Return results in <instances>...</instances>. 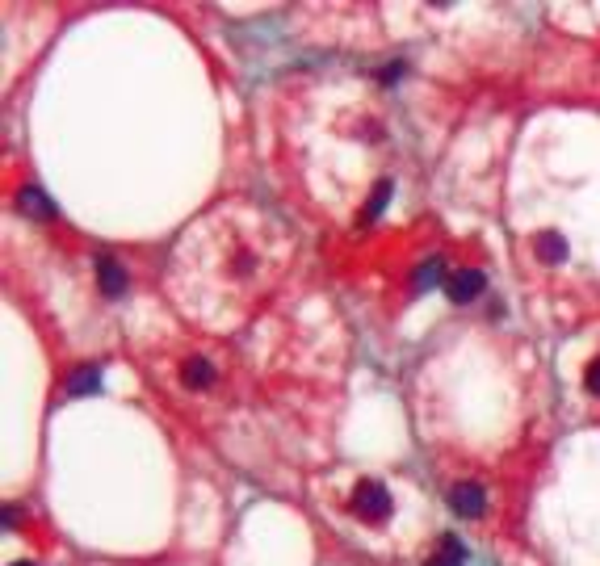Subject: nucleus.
<instances>
[{"label": "nucleus", "mask_w": 600, "mask_h": 566, "mask_svg": "<svg viewBox=\"0 0 600 566\" xmlns=\"http://www.w3.org/2000/svg\"><path fill=\"white\" fill-rule=\"evenodd\" d=\"M353 512H357L365 524H382V521H391V512H395L391 491L382 487V482H374V479L357 482V491H353Z\"/></svg>", "instance_id": "obj_1"}, {"label": "nucleus", "mask_w": 600, "mask_h": 566, "mask_svg": "<svg viewBox=\"0 0 600 566\" xmlns=\"http://www.w3.org/2000/svg\"><path fill=\"white\" fill-rule=\"evenodd\" d=\"M445 503L454 508V516H462V521H475V516L483 512V503H487V495H483L479 482H454L445 495Z\"/></svg>", "instance_id": "obj_2"}, {"label": "nucleus", "mask_w": 600, "mask_h": 566, "mask_svg": "<svg viewBox=\"0 0 600 566\" xmlns=\"http://www.w3.org/2000/svg\"><path fill=\"white\" fill-rule=\"evenodd\" d=\"M483 290H487V277H483L479 269H458L445 277V294L454 298V303H475Z\"/></svg>", "instance_id": "obj_3"}, {"label": "nucleus", "mask_w": 600, "mask_h": 566, "mask_svg": "<svg viewBox=\"0 0 600 566\" xmlns=\"http://www.w3.org/2000/svg\"><path fill=\"white\" fill-rule=\"evenodd\" d=\"M17 210H22V214H30V218H38V223H46V218L59 214L55 197L43 194L38 185H22V189H17Z\"/></svg>", "instance_id": "obj_4"}, {"label": "nucleus", "mask_w": 600, "mask_h": 566, "mask_svg": "<svg viewBox=\"0 0 600 566\" xmlns=\"http://www.w3.org/2000/svg\"><path fill=\"white\" fill-rule=\"evenodd\" d=\"M97 285L105 298H122L126 294V269L114 256H97Z\"/></svg>", "instance_id": "obj_5"}, {"label": "nucleus", "mask_w": 600, "mask_h": 566, "mask_svg": "<svg viewBox=\"0 0 600 566\" xmlns=\"http://www.w3.org/2000/svg\"><path fill=\"white\" fill-rule=\"evenodd\" d=\"M534 248H537V261H545V264H563V261H567V240H563L558 231H537Z\"/></svg>", "instance_id": "obj_6"}, {"label": "nucleus", "mask_w": 600, "mask_h": 566, "mask_svg": "<svg viewBox=\"0 0 600 566\" xmlns=\"http://www.w3.org/2000/svg\"><path fill=\"white\" fill-rule=\"evenodd\" d=\"M425 566H466V550H462V541L454 533H445L436 541V554Z\"/></svg>", "instance_id": "obj_7"}, {"label": "nucleus", "mask_w": 600, "mask_h": 566, "mask_svg": "<svg viewBox=\"0 0 600 566\" xmlns=\"http://www.w3.org/2000/svg\"><path fill=\"white\" fill-rule=\"evenodd\" d=\"M181 378H185L189 391H206L210 382H215V365H210L206 357H189L185 365H181Z\"/></svg>", "instance_id": "obj_8"}, {"label": "nucleus", "mask_w": 600, "mask_h": 566, "mask_svg": "<svg viewBox=\"0 0 600 566\" xmlns=\"http://www.w3.org/2000/svg\"><path fill=\"white\" fill-rule=\"evenodd\" d=\"M391 197H395V181H378L374 194H370V202H365V210H361V223H374L382 210L391 206Z\"/></svg>", "instance_id": "obj_9"}, {"label": "nucleus", "mask_w": 600, "mask_h": 566, "mask_svg": "<svg viewBox=\"0 0 600 566\" xmlns=\"http://www.w3.org/2000/svg\"><path fill=\"white\" fill-rule=\"evenodd\" d=\"M67 391H72V394H97L101 391V370H97V365L76 370V373H72V382H67Z\"/></svg>", "instance_id": "obj_10"}, {"label": "nucleus", "mask_w": 600, "mask_h": 566, "mask_svg": "<svg viewBox=\"0 0 600 566\" xmlns=\"http://www.w3.org/2000/svg\"><path fill=\"white\" fill-rule=\"evenodd\" d=\"M436 277H441V261H436V256H428L425 269L415 273V290H420V294H425V290H433Z\"/></svg>", "instance_id": "obj_11"}, {"label": "nucleus", "mask_w": 600, "mask_h": 566, "mask_svg": "<svg viewBox=\"0 0 600 566\" xmlns=\"http://www.w3.org/2000/svg\"><path fill=\"white\" fill-rule=\"evenodd\" d=\"M584 386H588V394H600V357L588 361V370H584Z\"/></svg>", "instance_id": "obj_12"}, {"label": "nucleus", "mask_w": 600, "mask_h": 566, "mask_svg": "<svg viewBox=\"0 0 600 566\" xmlns=\"http://www.w3.org/2000/svg\"><path fill=\"white\" fill-rule=\"evenodd\" d=\"M399 72H404V64H391V67H382V72H378V80H382V84H395Z\"/></svg>", "instance_id": "obj_13"}, {"label": "nucleus", "mask_w": 600, "mask_h": 566, "mask_svg": "<svg viewBox=\"0 0 600 566\" xmlns=\"http://www.w3.org/2000/svg\"><path fill=\"white\" fill-rule=\"evenodd\" d=\"M17 566H30V562H17Z\"/></svg>", "instance_id": "obj_14"}]
</instances>
